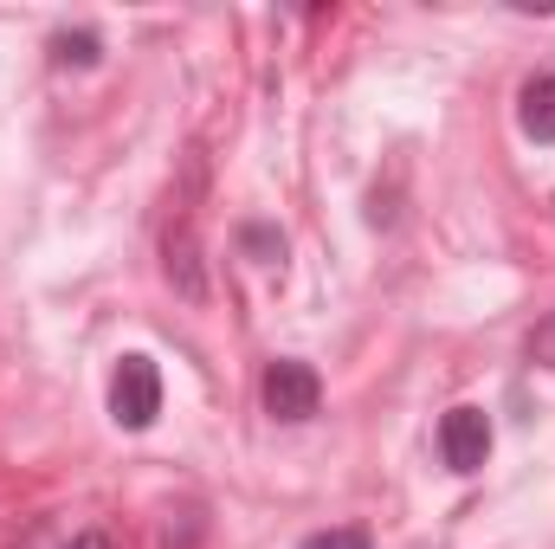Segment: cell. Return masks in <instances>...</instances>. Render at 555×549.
<instances>
[{"label":"cell","instance_id":"cell-1","mask_svg":"<svg viewBox=\"0 0 555 549\" xmlns=\"http://www.w3.org/2000/svg\"><path fill=\"white\" fill-rule=\"evenodd\" d=\"M155 413H162V375H155V362L149 356H124L117 375H111V420L142 433V426H155Z\"/></svg>","mask_w":555,"mask_h":549},{"label":"cell","instance_id":"cell-2","mask_svg":"<svg viewBox=\"0 0 555 549\" xmlns=\"http://www.w3.org/2000/svg\"><path fill=\"white\" fill-rule=\"evenodd\" d=\"M259 395H266V413H272V420H291V426H297V420H310V413H317L323 382H317V369H310V362H291V356H284V362L266 369Z\"/></svg>","mask_w":555,"mask_h":549},{"label":"cell","instance_id":"cell-3","mask_svg":"<svg viewBox=\"0 0 555 549\" xmlns=\"http://www.w3.org/2000/svg\"><path fill=\"white\" fill-rule=\"evenodd\" d=\"M439 459L452 472H478L491 459V420H485V408H452L439 420Z\"/></svg>","mask_w":555,"mask_h":549},{"label":"cell","instance_id":"cell-4","mask_svg":"<svg viewBox=\"0 0 555 549\" xmlns=\"http://www.w3.org/2000/svg\"><path fill=\"white\" fill-rule=\"evenodd\" d=\"M517 117H524V130H530L537 142H555V72L524 78V91H517Z\"/></svg>","mask_w":555,"mask_h":549},{"label":"cell","instance_id":"cell-5","mask_svg":"<svg viewBox=\"0 0 555 549\" xmlns=\"http://www.w3.org/2000/svg\"><path fill=\"white\" fill-rule=\"evenodd\" d=\"M168 278L181 284V297H207V278H201V246H194V227H181V233H168Z\"/></svg>","mask_w":555,"mask_h":549},{"label":"cell","instance_id":"cell-6","mask_svg":"<svg viewBox=\"0 0 555 549\" xmlns=\"http://www.w3.org/2000/svg\"><path fill=\"white\" fill-rule=\"evenodd\" d=\"M20 549H117V537L104 524H85V531H59V524H33Z\"/></svg>","mask_w":555,"mask_h":549},{"label":"cell","instance_id":"cell-7","mask_svg":"<svg viewBox=\"0 0 555 549\" xmlns=\"http://www.w3.org/2000/svg\"><path fill=\"white\" fill-rule=\"evenodd\" d=\"M98 52H104V39L85 33V26L78 33H52V65H78L85 72V65H98Z\"/></svg>","mask_w":555,"mask_h":549},{"label":"cell","instance_id":"cell-8","mask_svg":"<svg viewBox=\"0 0 555 549\" xmlns=\"http://www.w3.org/2000/svg\"><path fill=\"white\" fill-rule=\"evenodd\" d=\"M297 549H375V544H369V531L349 524V531H317V537H304Z\"/></svg>","mask_w":555,"mask_h":549},{"label":"cell","instance_id":"cell-9","mask_svg":"<svg viewBox=\"0 0 555 549\" xmlns=\"http://www.w3.org/2000/svg\"><path fill=\"white\" fill-rule=\"evenodd\" d=\"M530 356H537L543 369H555V310L537 323V330H530Z\"/></svg>","mask_w":555,"mask_h":549}]
</instances>
